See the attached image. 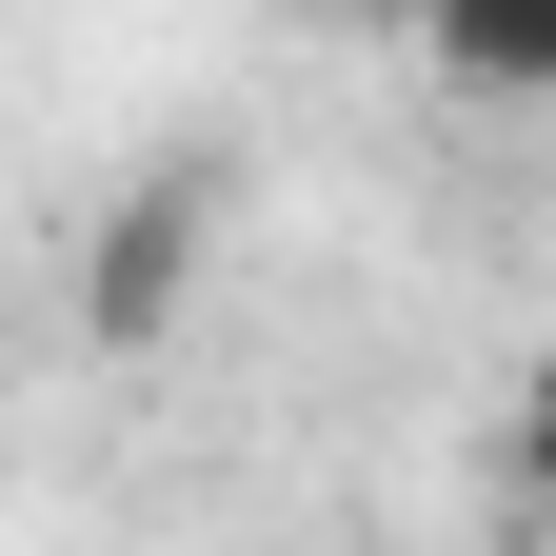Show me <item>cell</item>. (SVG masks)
Wrapping results in <instances>:
<instances>
[{"instance_id":"obj_1","label":"cell","mask_w":556,"mask_h":556,"mask_svg":"<svg viewBox=\"0 0 556 556\" xmlns=\"http://www.w3.org/2000/svg\"><path fill=\"white\" fill-rule=\"evenodd\" d=\"M199 219H219L199 179H139L119 219L80 239V318H100V338H160V318H179V278H199Z\"/></svg>"},{"instance_id":"obj_2","label":"cell","mask_w":556,"mask_h":556,"mask_svg":"<svg viewBox=\"0 0 556 556\" xmlns=\"http://www.w3.org/2000/svg\"><path fill=\"white\" fill-rule=\"evenodd\" d=\"M438 80H477V100H556V21H438Z\"/></svg>"},{"instance_id":"obj_3","label":"cell","mask_w":556,"mask_h":556,"mask_svg":"<svg viewBox=\"0 0 556 556\" xmlns=\"http://www.w3.org/2000/svg\"><path fill=\"white\" fill-rule=\"evenodd\" d=\"M497 477L556 517V338H536V378H517V438H497Z\"/></svg>"}]
</instances>
